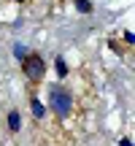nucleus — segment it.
Listing matches in <instances>:
<instances>
[{
    "mask_svg": "<svg viewBox=\"0 0 135 146\" xmlns=\"http://www.w3.org/2000/svg\"><path fill=\"white\" fill-rule=\"evenodd\" d=\"M49 106H52V111L60 119H68L70 111H73V95L68 92L62 84H52L49 87Z\"/></svg>",
    "mask_w": 135,
    "mask_h": 146,
    "instance_id": "1",
    "label": "nucleus"
},
{
    "mask_svg": "<svg viewBox=\"0 0 135 146\" xmlns=\"http://www.w3.org/2000/svg\"><path fill=\"white\" fill-rule=\"evenodd\" d=\"M22 70H24V76L30 78V81H41V78L46 76V62H43L41 54H27V57L22 60Z\"/></svg>",
    "mask_w": 135,
    "mask_h": 146,
    "instance_id": "2",
    "label": "nucleus"
},
{
    "mask_svg": "<svg viewBox=\"0 0 135 146\" xmlns=\"http://www.w3.org/2000/svg\"><path fill=\"white\" fill-rule=\"evenodd\" d=\"M8 127H11V133H19V127H22L19 111H11V114H8Z\"/></svg>",
    "mask_w": 135,
    "mask_h": 146,
    "instance_id": "3",
    "label": "nucleus"
},
{
    "mask_svg": "<svg viewBox=\"0 0 135 146\" xmlns=\"http://www.w3.org/2000/svg\"><path fill=\"white\" fill-rule=\"evenodd\" d=\"M32 114H35V119H43V114H46V108L41 106V100L32 98Z\"/></svg>",
    "mask_w": 135,
    "mask_h": 146,
    "instance_id": "4",
    "label": "nucleus"
},
{
    "mask_svg": "<svg viewBox=\"0 0 135 146\" xmlns=\"http://www.w3.org/2000/svg\"><path fill=\"white\" fill-rule=\"evenodd\" d=\"M76 8L81 11V14H89V11H92V3H89V0H76Z\"/></svg>",
    "mask_w": 135,
    "mask_h": 146,
    "instance_id": "5",
    "label": "nucleus"
},
{
    "mask_svg": "<svg viewBox=\"0 0 135 146\" xmlns=\"http://www.w3.org/2000/svg\"><path fill=\"white\" fill-rule=\"evenodd\" d=\"M54 65H57V73H60V76H68V65H65V60H62V57L54 60Z\"/></svg>",
    "mask_w": 135,
    "mask_h": 146,
    "instance_id": "6",
    "label": "nucleus"
},
{
    "mask_svg": "<svg viewBox=\"0 0 135 146\" xmlns=\"http://www.w3.org/2000/svg\"><path fill=\"white\" fill-rule=\"evenodd\" d=\"M14 52H16V57H19V60H24V57H27V49L22 46V43H16V49H14Z\"/></svg>",
    "mask_w": 135,
    "mask_h": 146,
    "instance_id": "7",
    "label": "nucleus"
},
{
    "mask_svg": "<svg viewBox=\"0 0 135 146\" xmlns=\"http://www.w3.org/2000/svg\"><path fill=\"white\" fill-rule=\"evenodd\" d=\"M122 146H132V141H130V138H124V141H122Z\"/></svg>",
    "mask_w": 135,
    "mask_h": 146,
    "instance_id": "8",
    "label": "nucleus"
},
{
    "mask_svg": "<svg viewBox=\"0 0 135 146\" xmlns=\"http://www.w3.org/2000/svg\"><path fill=\"white\" fill-rule=\"evenodd\" d=\"M16 3H24V0H16Z\"/></svg>",
    "mask_w": 135,
    "mask_h": 146,
    "instance_id": "9",
    "label": "nucleus"
}]
</instances>
